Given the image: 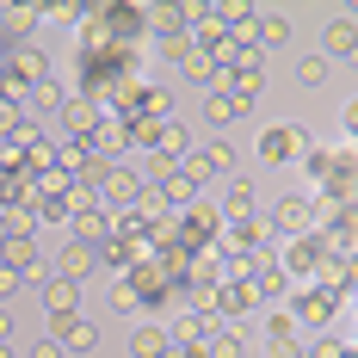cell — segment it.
Listing matches in <instances>:
<instances>
[{
    "mask_svg": "<svg viewBox=\"0 0 358 358\" xmlns=\"http://www.w3.org/2000/svg\"><path fill=\"white\" fill-rule=\"evenodd\" d=\"M43 309H50V334H69V327L80 322V315H74V309H80L74 278H50V285H43Z\"/></svg>",
    "mask_w": 358,
    "mask_h": 358,
    "instance_id": "1",
    "label": "cell"
},
{
    "mask_svg": "<svg viewBox=\"0 0 358 358\" xmlns=\"http://www.w3.org/2000/svg\"><path fill=\"white\" fill-rule=\"evenodd\" d=\"M43 69H50V56L31 50V43H19V50L6 56V87H13V93H19V80H37V87H43V80H50Z\"/></svg>",
    "mask_w": 358,
    "mask_h": 358,
    "instance_id": "2",
    "label": "cell"
},
{
    "mask_svg": "<svg viewBox=\"0 0 358 358\" xmlns=\"http://www.w3.org/2000/svg\"><path fill=\"white\" fill-rule=\"evenodd\" d=\"M229 167H235V148H229V143H210V148H198V155H185V173H192V179L229 173Z\"/></svg>",
    "mask_w": 358,
    "mask_h": 358,
    "instance_id": "3",
    "label": "cell"
},
{
    "mask_svg": "<svg viewBox=\"0 0 358 358\" xmlns=\"http://www.w3.org/2000/svg\"><path fill=\"white\" fill-rule=\"evenodd\" d=\"M99 198H106V204H136V198H143V185H136V173L111 167V173H106V185H99Z\"/></svg>",
    "mask_w": 358,
    "mask_h": 358,
    "instance_id": "4",
    "label": "cell"
},
{
    "mask_svg": "<svg viewBox=\"0 0 358 358\" xmlns=\"http://www.w3.org/2000/svg\"><path fill=\"white\" fill-rule=\"evenodd\" d=\"M161 198H167V204H192V198H198V179L185 173V167H167V173H161Z\"/></svg>",
    "mask_w": 358,
    "mask_h": 358,
    "instance_id": "5",
    "label": "cell"
},
{
    "mask_svg": "<svg viewBox=\"0 0 358 358\" xmlns=\"http://www.w3.org/2000/svg\"><path fill=\"white\" fill-rule=\"evenodd\" d=\"M93 259H99V253L87 248V241H69V248H62V259H56V266H62V278H74V285H80V278H87V272H93Z\"/></svg>",
    "mask_w": 358,
    "mask_h": 358,
    "instance_id": "6",
    "label": "cell"
},
{
    "mask_svg": "<svg viewBox=\"0 0 358 358\" xmlns=\"http://www.w3.org/2000/svg\"><path fill=\"white\" fill-rule=\"evenodd\" d=\"M296 143H303L296 130H266V136H259V161H290Z\"/></svg>",
    "mask_w": 358,
    "mask_h": 358,
    "instance_id": "7",
    "label": "cell"
},
{
    "mask_svg": "<svg viewBox=\"0 0 358 358\" xmlns=\"http://www.w3.org/2000/svg\"><path fill=\"white\" fill-rule=\"evenodd\" d=\"M358 50V25L352 19H334V25H327V56H352Z\"/></svg>",
    "mask_w": 358,
    "mask_h": 358,
    "instance_id": "8",
    "label": "cell"
},
{
    "mask_svg": "<svg viewBox=\"0 0 358 358\" xmlns=\"http://www.w3.org/2000/svg\"><path fill=\"white\" fill-rule=\"evenodd\" d=\"M179 69H185V80H198V87H216V74H222V69L210 62V56H204V50H192V56H185Z\"/></svg>",
    "mask_w": 358,
    "mask_h": 358,
    "instance_id": "9",
    "label": "cell"
},
{
    "mask_svg": "<svg viewBox=\"0 0 358 358\" xmlns=\"http://www.w3.org/2000/svg\"><path fill=\"white\" fill-rule=\"evenodd\" d=\"M241 99H235V93H210V99H204V117H210V124H229V117H241Z\"/></svg>",
    "mask_w": 358,
    "mask_h": 358,
    "instance_id": "10",
    "label": "cell"
},
{
    "mask_svg": "<svg viewBox=\"0 0 358 358\" xmlns=\"http://www.w3.org/2000/svg\"><path fill=\"white\" fill-rule=\"evenodd\" d=\"M155 155H185V130H179L173 117H167V124H155Z\"/></svg>",
    "mask_w": 358,
    "mask_h": 358,
    "instance_id": "11",
    "label": "cell"
},
{
    "mask_svg": "<svg viewBox=\"0 0 358 358\" xmlns=\"http://www.w3.org/2000/svg\"><path fill=\"white\" fill-rule=\"evenodd\" d=\"M31 204H6V216H0V222H6V241H19V235H31Z\"/></svg>",
    "mask_w": 358,
    "mask_h": 358,
    "instance_id": "12",
    "label": "cell"
},
{
    "mask_svg": "<svg viewBox=\"0 0 358 358\" xmlns=\"http://www.w3.org/2000/svg\"><path fill=\"white\" fill-rule=\"evenodd\" d=\"M37 13H43V6H6V37H25L37 25Z\"/></svg>",
    "mask_w": 358,
    "mask_h": 358,
    "instance_id": "13",
    "label": "cell"
},
{
    "mask_svg": "<svg viewBox=\"0 0 358 358\" xmlns=\"http://www.w3.org/2000/svg\"><path fill=\"white\" fill-rule=\"evenodd\" d=\"M62 117H69L74 136H87V130H93V106H87V99H69V106H62Z\"/></svg>",
    "mask_w": 358,
    "mask_h": 358,
    "instance_id": "14",
    "label": "cell"
},
{
    "mask_svg": "<svg viewBox=\"0 0 358 358\" xmlns=\"http://www.w3.org/2000/svg\"><path fill=\"white\" fill-rule=\"evenodd\" d=\"M179 340H185V346H204V340H210V315H185V322H179Z\"/></svg>",
    "mask_w": 358,
    "mask_h": 358,
    "instance_id": "15",
    "label": "cell"
},
{
    "mask_svg": "<svg viewBox=\"0 0 358 358\" xmlns=\"http://www.w3.org/2000/svg\"><path fill=\"white\" fill-rule=\"evenodd\" d=\"M62 340H69L74 352H93V346H99V327H93V322H74L69 334H62Z\"/></svg>",
    "mask_w": 358,
    "mask_h": 358,
    "instance_id": "16",
    "label": "cell"
},
{
    "mask_svg": "<svg viewBox=\"0 0 358 358\" xmlns=\"http://www.w3.org/2000/svg\"><path fill=\"white\" fill-rule=\"evenodd\" d=\"M322 80H327L322 56H303V62H296V87H322Z\"/></svg>",
    "mask_w": 358,
    "mask_h": 358,
    "instance_id": "17",
    "label": "cell"
},
{
    "mask_svg": "<svg viewBox=\"0 0 358 358\" xmlns=\"http://www.w3.org/2000/svg\"><path fill=\"white\" fill-rule=\"evenodd\" d=\"M25 167H31V173H50V167H56V148H50L43 136H37V143L25 148Z\"/></svg>",
    "mask_w": 358,
    "mask_h": 358,
    "instance_id": "18",
    "label": "cell"
},
{
    "mask_svg": "<svg viewBox=\"0 0 358 358\" xmlns=\"http://www.w3.org/2000/svg\"><path fill=\"white\" fill-rule=\"evenodd\" d=\"M222 210H229L235 222H241V216L253 210V185H229V204H222Z\"/></svg>",
    "mask_w": 358,
    "mask_h": 358,
    "instance_id": "19",
    "label": "cell"
},
{
    "mask_svg": "<svg viewBox=\"0 0 358 358\" xmlns=\"http://www.w3.org/2000/svg\"><path fill=\"white\" fill-rule=\"evenodd\" d=\"M285 37H290V19H278V13L259 19V43H285Z\"/></svg>",
    "mask_w": 358,
    "mask_h": 358,
    "instance_id": "20",
    "label": "cell"
},
{
    "mask_svg": "<svg viewBox=\"0 0 358 358\" xmlns=\"http://www.w3.org/2000/svg\"><path fill=\"white\" fill-rule=\"evenodd\" d=\"M161 352H167V334L143 327V334H136V358H161Z\"/></svg>",
    "mask_w": 358,
    "mask_h": 358,
    "instance_id": "21",
    "label": "cell"
},
{
    "mask_svg": "<svg viewBox=\"0 0 358 358\" xmlns=\"http://www.w3.org/2000/svg\"><path fill=\"white\" fill-rule=\"evenodd\" d=\"M303 216H309V204L303 198H285L278 204V229H303Z\"/></svg>",
    "mask_w": 358,
    "mask_h": 358,
    "instance_id": "22",
    "label": "cell"
},
{
    "mask_svg": "<svg viewBox=\"0 0 358 358\" xmlns=\"http://www.w3.org/2000/svg\"><path fill=\"white\" fill-rule=\"evenodd\" d=\"M315 259H322V248H315V241H296V253H290V266H296V272H309Z\"/></svg>",
    "mask_w": 358,
    "mask_h": 358,
    "instance_id": "23",
    "label": "cell"
},
{
    "mask_svg": "<svg viewBox=\"0 0 358 358\" xmlns=\"http://www.w3.org/2000/svg\"><path fill=\"white\" fill-rule=\"evenodd\" d=\"M296 315H303V322H327V296H303Z\"/></svg>",
    "mask_w": 358,
    "mask_h": 358,
    "instance_id": "24",
    "label": "cell"
},
{
    "mask_svg": "<svg viewBox=\"0 0 358 358\" xmlns=\"http://www.w3.org/2000/svg\"><path fill=\"white\" fill-rule=\"evenodd\" d=\"M259 290L278 296V290H285V272H278V266H259Z\"/></svg>",
    "mask_w": 358,
    "mask_h": 358,
    "instance_id": "25",
    "label": "cell"
},
{
    "mask_svg": "<svg viewBox=\"0 0 358 358\" xmlns=\"http://www.w3.org/2000/svg\"><path fill=\"white\" fill-rule=\"evenodd\" d=\"M210 352H216V358H241V340H235V334H216Z\"/></svg>",
    "mask_w": 358,
    "mask_h": 358,
    "instance_id": "26",
    "label": "cell"
},
{
    "mask_svg": "<svg viewBox=\"0 0 358 358\" xmlns=\"http://www.w3.org/2000/svg\"><path fill=\"white\" fill-rule=\"evenodd\" d=\"M136 210H143V216H161V210H167V198H161V192H143V198H136Z\"/></svg>",
    "mask_w": 358,
    "mask_h": 358,
    "instance_id": "27",
    "label": "cell"
},
{
    "mask_svg": "<svg viewBox=\"0 0 358 358\" xmlns=\"http://www.w3.org/2000/svg\"><path fill=\"white\" fill-rule=\"evenodd\" d=\"M37 106H69V99H62V87H56V80H43V87H37Z\"/></svg>",
    "mask_w": 358,
    "mask_h": 358,
    "instance_id": "28",
    "label": "cell"
},
{
    "mask_svg": "<svg viewBox=\"0 0 358 358\" xmlns=\"http://www.w3.org/2000/svg\"><path fill=\"white\" fill-rule=\"evenodd\" d=\"M74 229H80L87 241H93V235H106V222H99V216H93V210H87V216H74Z\"/></svg>",
    "mask_w": 358,
    "mask_h": 358,
    "instance_id": "29",
    "label": "cell"
},
{
    "mask_svg": "<svg viewBox=\"0 0 358 358\" xmlns=\"http://www.w3.org/2000/svg\"><path fill=\"white\" fill-rule=\"evenodd\" d=\"M161 358H204V352H198V346H167Z\"/></svg>",
    "mask_w": 358,
    "mask_h": 358,
    "instance_id": "30",
    "label": "cell"
},
{
    "mask_svg": "<svg viewBox=\"0 0 358 358\" xmlns=\"http://www.w3.org/2000/svg\"><path fill=\"white\" fill-rule=\"evenodd\" d=\"M31 358H62V346H56V340H43V346H37Z\"/></svg>",
    "mask_w": 358,
    "mask_h": 358,
    "instance_id": "31",
    "label": "cell"
},
{
    "mask_svg": "<svg viewBox=\"0 0 358 358\" xmlns=\"http://www.w3.org/2000/svg\"><path fill=\"white\" fill-rule=\"evenodd\" d=\"M272 358H303V352H296L290 340H278V346H272Z\"/></svg>",
    "mask_w": 358,
    "mask_h": 358,
    "instance_id": "32",
    "label": "cell"
},
{
    "mask_svg": "<svg viewBox=\"0 0 358 358\" xmlns=\"http://www.w3.org/2000/svg\"><path fill=\"white\" fill-rule=\"evenodd\" d=\"M346 124H352V130H358V99H352V106H346Z\"/></svg>",
    "mask_w": 358,
    "mask_h": 358,
    "instance_id": "33",
    "label": "cell"
},
{
    "mask_svg": "<svg viewBox=\"0 0 358 358\" xmlns=\"http://www.w3.org/2000/svg\"><path fill=\"white\" fill-rule=\"evenodd\" d=\"M346 62H352V69H358V50H352V56H346Z\"/></svg>",
    "mask_w": 358,
    "mask_h": 358,
    "instance_id": "34",
    "label": "cell"
}]
</instances>
